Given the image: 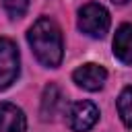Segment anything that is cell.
<instances>
[{"label":"cell","mask_w":132,"mask_h":132,"mask_svg":"<svg viewBox=\"0 0 132 132\" xmlns=\"http://www.w3.org/2000/svg\"><path fill=\"white\" fill-rule=\"evenodd\" d=\"M2 4H4L6 12H8L12 19L23 16V14L27 12V8H29V0H2Z\"/></svg>","instance_id":"obj_10"},{"label":"cell","mask_w":132,"mask_h":132,"mask_svg":"<svg viewBox=\"0 0 132 132\" xmlns=\"http://www.w3.org/2000/svg\"><path fill=\"white\" fill-rule=\"evenodd\" d=\"M111 2H116V4H126L128 0H111Z\"/></svg>","instance_id":"obj_11"},{"label":"cell","mask_w":132,"mask_h":132,"mask_svg":"<svg viewBox=\"0 0 132 132\" xmlns=\"http://www.w3.org/2000/svg\"><path fill=\"white\" fill-rule=\"evenodd\" d=\"M27 39H29V45H31L35 58L43 66L56 68L62 62V56H64L62 33H60V27L52 19H47V16L37 19L33 23V27L29 29Z\"/></svg>","instance_id":"obj_1"},{"label":"cell","mask_w":132,"mask_h":132,"mask_svg":"<svg viewBox=\"0 0 132 132\" xmlns=\"http://www.w3.org/2000/svg\"><path fill=\"white\" fill-rule=\"evenodd\" d=\"M72 78L78 87L87 91H99L107 80V70L99 64H82L72 72Z\"/></svg>","instance_id":"obj_5"},{"label":"cell","mask_w":132,"mask_h":132,"mask_svg":"<svg viewBox=\"0 0 132 132\" xmlns=\"http://www.w3.org/2000/svg\"><path fill=\"white\" fill-rule=\"evenodd\" d=\"M62 105V93L56 85H47L43 89V97H41V118L43 120H54L58 109Z\"/></svg>","instance_id":"obj_8"},{"label":"cell","mask_w":132,"mask_h":132,"mask_svg":"<svg viewBox=\"0 0 132 132\" xmlns=\"http://www.w3.org/2000/svg\"><path fill=\"white\" fill-rule=\"evenodd\" d=\"M99 120V109L91 101H76L68 109V126L72 132H89Z\"/></svg>","instance_id":"obj_4"},{"label":"cell","mask_w":132,"mask_h":132,"mask_svg":"<svg viewBox=\"0 0 132 132\" xmlns=\"http://www.w3.org/2000/svg\"><path fill=\"white\" fill-rule=\"evenodd\" d=\"M113 56L124 64H132V25H122L116 31Z\"/></svg>","instance_id":"obj_7"},{"label":"cell","mask_w":132,"mask_h":132,"mask_svg":"<svg viewBox=\"0 0 132 132\" xmlns=\"http://www.w3.org/2000/svg\"><path fill=\"white\" fill-rule=\"evenodd\" d=\"M78 29L89 37H103L109 29V12L97 2H89L78 10Z\"/></svg>","instance_id":"obj_2"},{"label":"cell","mask_w":132,"mask_h":132,"mask_svg":"<svg viewBox=\"0 0 132 132\" xmlns=\"http://www.w3.org/2000/svg\"><path fill=\"white\" fill-rule=\"evenodd\" d=\"M27 120L21 107L12 103H0V132H25Z\"/></svg>","instance_id":"obj_6"},{"label":"cell","mask_w":132,"mask_h":132,"mask_svg":"<svg viewBox=\"0 0 132 132\" xmlns=\"http://www.w3.org/2000/svg\"><path fill=\"white\" fill-rule=\"evenodd\" d=\"M16 76H19V50L10 39L0 37V91L10 87Z\"/></svg>","instance_id":"obj_3"},{"label":"cell","mask_w":132,"mask_h":132,"mask_svg":"<svg viewBox=\"0 0 132 132\" xmlns=\"http://www.w3.org/2000/svg\"><path fill=\"white\" fill-rule=\"evenodd\" d=\"M118 111H120V118L122 122L132 128V87H126L120 97H118Z\"/></svg>","instance_id":"obj_9"}]
</instances>
